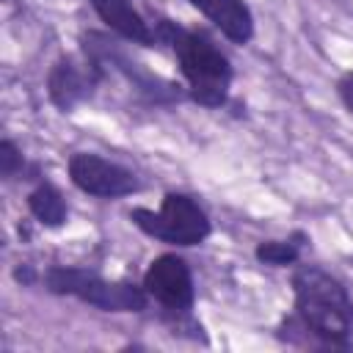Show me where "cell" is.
<instances>
[{
  "instance_id": "obj_1",
  "label": "cell",
  "mask_w": 353,
  "mask_h": 353,
  "mask_svg": "<svg viewBox=\"0 0 353 353\" xmlns=\"http://www.w3.org/2000/svg\"><path fill=\"white\" fill-rule=\"evenodd\" d=\"M292 309L279 320L276 339L295 350L353 353V295L323 265L298 262L290 273Z\"/></svg>"
},
{
  "instance_id": "obj_2",
  "label": "cell",
  "mask_w": 353,
  "mask_h": 353,
  "mask_svg": "<svg viewBox=\"0 0 353 353\" xmlns=\"http://www.w3.org/2000/svg\"><path fill=\"white\" fill-rule=\"evenodd\" d=\"M152 28L157 44H165L176 61V69L188 91V102L204 110L226 108L232 97L234 66L229 55L218 47V41L204 30L188 28L171 17H154Z\"/></svg>"
},
{
  "instance_id": "obj_3",
  "label": "cell",
  "mask_w": 353,
  "mask_h": 353,
  "mask_svg": "<svg viewBox=\"0 0 353 353\" xmlns=\"http://www.w3.org/2000/svg\"><path fill=\"white\" fill-rule=\"evenodd\" d=\"M39 287L50 295L74 298L108 314H143L152 303L141 281L108 279L85 265H47L41 268Z\"/></svg>"
},
{
  "instance_id": "obj_4",
  "label": "cell",
  "mask_w": 353,
  "mask_h": 353,
  "mask_svg": "<svg viewBox=\"0 0 353 353\" xmlns=\"http://www.w3.org/2000/svg\"><path fill=\"white\" fill-rule=\"evenodd\" d=\"M121 41L124 39H119L110 30H83L80 33V52L99 61L108 69V80H110V74L124 77V83L130 85L135 99L146 108H174V105L188 99L185 83H176V80H168V77L149 72L141 61H135L124 50Z\"/></svg>"
},
{
  "instance_id": "obj_5",
  "label": "cell",
  "mask_w": 353,
  "mask_h": 353,
  "mask_svg": "<svg viewBox=\"0 0 353 353\" xmlns=\"http://www.w3.org/2000/svg\"><path fill=\"white\" fill-rule=\"evenodd\" d=\"M141 284H143L149 301H154L160 306V317L171 328V334L190 331V339L207 342L201 323L193 317V306H196L193 268L182 254H176V251L157 254L146 265Z\"/></svg>"
},
{
  "instance_id": "obj_6",
  "label": "cell",
  "mask_w": 353,
  "mask_h": 353,
  "mask_svg": "<svg viewBox=\"0 0 353 353\" xmlns=\"http://www.w3.org/2000/svg\"><path fill=\"white\" fill-rule=\"evenodd\" d=\"M127 218L141 234L168 248H196L212 234L210 212L193 193L185 190H165L157 210L138 204L127 212Z\"/></svg>"
},
{
  "instance_id": "obj_7",
  "label": "cell",
  "mask_w": 353,
  "mask_h": 353,
  "mask_svg": "<svg viewBox=\"0 0 353 353\" xmlns=\"http://www.w3.org/2000/svg\"><path fill=\"white\" fill-rule=\"evenodd\" d=\"M66 176L80 193L99 201H119L143 190L141 176L130 165L97 152H72L66 157Z\"/></svg>"
},
{
  "instance_id": "obj_8",
  "label": "cell",
  "mask_w": 353,
  "mask_h": 353,
  "mask_svg": "<svg viewBox=\"0 0 353 353\" xmlns=\"http://www.w3.org/2000/svg\"><path fill=\"white\" fill-rule=\"evenodd\" d=\"M102 83H108V69L85 52L58 55L44 77L47 99L58 113H74L80 105L91 102Z\"/></svg>"
},
{
  "instance_id": "obj_9",
  "label": "cell",
  "mask_w": 353,
  "mask_h": 353,
  "mask_svg": "<svg viewBox=\"0 0 353 353\" xmlns=\"http://www.w3.org/2000/svg\"><path fill=\"white\" fill-rule=\"evenodd\" d=\"M185 3L196 8L229 44L234 47L251 44L256 33V19L245 0H185Z\"/></svg>"
},
{
  "instance_id": "obj_10",
  "label": "cell",
  "mask_w": 353,
  "mask_h": 353,
  "mask_svg": "<svg viewBox=\"0 0 353 353\" xmlns=\"http://www.w3.org/2000/svg\"><path fill=\"white\" fill-rule=\"evenodd\" d=\"M88 6L94 8V14L105 25V30L116 33L127 44H135L143 50L157 47L152 22L138 11V6L132 0H88Z\"/></svg>"
},
{
  "instance_id": "obj_11",
  "label": "cell",
  "mask_w": 353,
  "mask_h": 353,
  "mask_svg": "<svg viewBox=\"0 0 353 353\" xmlns=\"http://www.w3.org/2000/svg\"><path fill=\"white\" fill-rule=\"evenodd\" d=\"M25 207L30 218L44 229H63L69 221V201L61 193V188L47 176L33 182V188L25 196Z\"/></svg>"
},
{
  "instance_id": "obj_12",
  "label": "cell",
  "mask_w": 353,
  "mask_h": 353,
  "mask_svg": "<svg viewBox=\"0 0 353 353\" xmlns=\"http://www.w3.org/2000/svg\"><path fill=\"white\" fill-rule=\"evenodd\" d=\"M309 245V234L295 229L287 237H268L254 245V259L265 268H295L303 259V248Z\"/></svg>"
},
{
  "instance_id": "obj_13",
  "label": "cell",
  "mask_w": 353,
  "mask_h": 353,
  "mask_svg": "<svg viewBox=\"0 0 353 353\" xmlns=\"http://www.w3.org/2000/svg\"><path fill=\"white\" fill-rule=\"evenodd\" d=\"M41 176H44L41 168L36 163H28L22 146L14 138L3 135V141H0V179L3 182H14V179H30V182H36Z\"/></svg>"
},
{
  "instance_id": "obj_14",
  "label": "cell",
  "mask_w": 353,
  "mask_h": 353,
  "mask_svg": "<svg viewBox=\"0 0 353 353\" xmlns=\"http://www.w3.org/2000/svg\"><path fill=\"white\" fill-rule=\"evenodd\" d=\"M14 281L19 287H39V279H41V268H36L33 262H17L14 270H11Z\"/></svg>"
},
{
  "instance_id": "obj_15",
  "label": "cell",
  "mask_w": 353,
  "mask_h": 353,
  "mask_svg": "<svg viewBox=\"0 0 353 353\" xmlns=\"http://www.w3.org/2000/svg\"><path fill=\"white\" fill-rule=\"evenodd\" d=\"M334 91H336V99L342 102V108H345L347 113H353V69H347V72H342V74L336 77Z\"/></svg>"
},
{
  "instance_id": "obj_16",
  "label": "cell",
  "mask_w": 353,
  "mask_h": 353,
  "mask_svg": "<svg viewBox=\"0 0 353 353\" xmlns=\"http://www.w3.org/2000/svg\"><path fill=\"white\" fill-rule=\"evenodd\" d=\"M6 3H11V0H6Z\"/></svg>"
}]
</instances>
